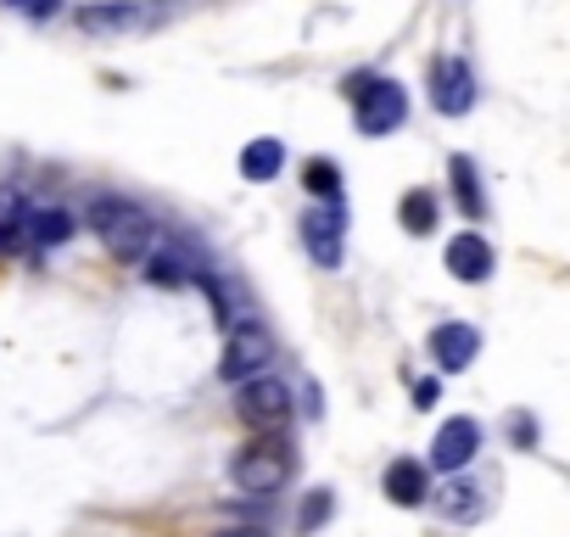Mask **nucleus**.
<instances>
[{"instance_id":"11","label":"nucleus","mask_w":570,"mask_h":537,"mask_svg":"<svg viewBox=\"0 0 570 537\" xmlns=\"http://www.w3.org/2000/svg\"><path fill=\"white\" fill-rule=\"evenodd\" d=\"M73 230H79V218L62 213V207H23V218H18V235H23L29 252L62 246V241H73Z\"/></svg>"},{"instance_id":"12","label":"nucleus","mask_w":570,"mask_h":537,"mask_svg":"<svg viewBox=\"0 0 570 537\" xmlns=\"http://www.w3.org/2000/svg\"><path fill=\"white\" fill-rule=\"evenodd\" d=\"M448 275L464 281V286H481L492 275V246L481 241V230H459L448 241Z\"/></svg>"},{"instance_id":"5","label":"nucleus","mask_w":570,"mask_h":537,"mask_svg":"<svg viewBox=\"0 0 570 537\" xmlns=\"http://www.w3.org/2000/svg\"><path fill=\"white\" fill-rule=\"evenodd\" d=\"M235 414L263 437V431H285L292 426V387L285 381H274V375H252V381H240V392H235Z\"/></svg>"},{"instance_id":"24","label":"nucleus","mask_w":570,"mask_h":537,"mask_svg":"<svg viewBox=\"0 0 570 537\" xmlns=\"http://www.w3.org/2000/svg\"><path fill=\"white\" fill-rule=\"evenodd\" d=\"M509 431H514V442H537V420H525V414H514Z\"/></svg>"},{"instance_id":"20","label":"nucleus","mask_w":570,"mask_h":537,"mask_svg":"<svg viewBox=\"0 0 570 537\" xmlns=\"http://www.w3.org/2000/svg\"><path fill=\"white\" fill-rule=\"evenodd\" d=\"M331 509H336L331 487H314V492H308V504L297 509V531H320V526L331 520Z\"/></svg>"},{"instance_id":"16","label":"nucleus","mask_w":570,"mask_h":537,"mask_svg":"<svg viewBox=\"0 0 570 537\" xmlns=\"http://www.w3.org/2000/svg\"><path fill=\"white\" fill-rule=\"evenodd\" d=\"M397 218H403V230H409V235H431V230H436V218H442L436 191H431V185H414V191L397 202Z\"/></svg>"},{"instance_id":"22","label":"nucleus","mask_w":570,"mask_h":537,"mask_svg":"<svg viewBox=\"0 0 570 537\" xmlns=\"http://www.w3.org/2000/svg\"><path fill=\"white\" fill-rule=\"evenodd\" d=\"M442 403V381H420L414 387V409H436Z\"/></svg>"},{"instance_id":"7","label":"nucleus","mask_w":570,"mask_h":537,"mask_svg":"<svg viewBox=\"0 0 570 537\" xmlns=\"http://www.w3.org/2000/svg\"><path fill=\"white\" fill-rule=\"evenodd\" d=\"M342 241H347V202H325L303 213V246L320 268H342Z\"/></svg>"},{"instance_id":"4","label":"nucleus","mask_w":570,"mask_h":537,"mask_svg":"<svg viewBox=\"0 0 570 537\" xmlns=\"http://www.w3.org/2000/svg\"><path fill=\"white\" fill-rule=\"evenodd\" d=\"M268 364H274V336H268V325H263V320H235L229 336H224L218 375H224L229 387H240V381H252V375H268Z\"/></svg>"},{"instance_id":"17","label":"nucleus","mask_w":570,"mask_h":537,"mask_svg":"<svg viewBox=\"0 0 570 537\" xmlns=\"http://www.w3.org/2000/svg\"><path fill=\"white\" fill-rule=\"evenodd\" d=\"M285 168V146L279 140H252V146H240V179H252V185H263V179H274Z\"/></svg>"},{"instance_id":"10","label":"nucleus","mask_w":570,"mask_h":537,"mask_svg":"<svg viewBox=\"0 0 570 537\" xmlns=\"http://www.w3.org/2000/svg\"><path fill=\"white\" fill-rule=\"evenodd\" d=\"M431 359H436V370L442 375H459V370H470L475 359H481V331L475 325H436L431 331Z\"/></svg>"},{"instance_id":"1","label":"nucleus","mask_w":570,"mask_h":537,"mask_svg":"<svg viewBox=\"0 0 570 537\" xmlns=\"http://www.w3.org/2000/svg\"><path fill=\"white\" fill-rule=\"evenodd\" d=\"M85 224L101 235V246L118 257V263H140L151 246H157V218L124 196H96L85 207Z\"/></svg>"},{"instance_id":"15","label":"nucleus","mask_w":570,"mask_h":537,"mask_svg":"<svg viewBox=\"0 0 570 537\" xmlns=\"http://www.w3.org/2000/svg\"><path fill=\"white\" fill-rule=\"evenodd\" d=\"M135 23H140L135 0H90V7H79V29L85 35H124Z\"/></svg>"},{"instance_id":"23","label":"nucleus","mask_w":570,"mask_h":537,"mask_svg":"<svg viewBox=\"0 0 570 537\" xmlns=\"http://www.w3.org/2000/svg\"><path fill=\"white\" fill-rule=\"evenodd\" d=\"M12 7H18V12H29V18H51V12L62 7V0H12Z\"/></svg>"},{"instance_id":"25","label":"nucleus","mask_w":570,"mask_h":537,"mask_svg":"<svg viewBox=\"0 0 570 537\" xmlns=\"http://www.w3.org/2000/svg\"><path fill=\"white\" fill-rule=\"evenodd\" d=\"M218 537H263L257 526H235V531H218Z\"/></svg>"},{"instance_id":"14","label":"nucleus","mask_w":570,"mask_h":537,"mask_svg":"<svg viewBox=\"0 0 570 537\" xmlns=\"http://www.w3.org/2000/svg\"><path fill=\"white\" fill-rule=\"evenodd\" d=\"M381 487H386L392 504L414 509V504H425V492H431V470H425L420 459H392L386 476H381Z\"/></svg>"},{"instance_id":"2","label":"nucleus","mask_w":570,"mask_h":537,"mask_svg":"<svg viewBox=\"0 0 570 537\" xmlns=\"http://www.w3.org/2000/svg\"><path fill=\"white\" fill-rule=\"evenodd\" d=\"M292 470H297L292 442H285L279 431H263V437H252V442L235 453L229 481H235L246 498H268V492H279L285 481H292Z\"/></svg>"},{"instance_id":"6","label":"nucleus","mask_w":570,"mask_h":537,"mask_svg":"<svg viewBox=\"0 0 570 537\" xmlns=\"http://www.w3.org/2000/svg\"><path fill=\"white\" fill-rule=\"evenodd\" d=\"M140 263H146V281H151V286H163V292H185V286H196V281L207 275V268H213V263H207V257H202L190 241L151 246Z\"/></svg>"},{"instance_id":"8","label":"nucleus","mask_w":570,"mask_h":537,"mask_svg":"<svg viewBox=\"0 0 570 537\" xmlns=\"http://www.w3.org/2000/svg\"><path fill=\"white\" fill-rule=\"evenodd\" d=\"M475 74H470V62H459V57H436L431 62V107L442 113V118H464L470 107H475Z\"/></svg>"},{"instance_id":"13","label":"nucleus","mask_w":570,"mask_h":537,"mask_svg":"<svg viewBox=\"0 0 570 537\" xmlns=\"http://www.w3.org/2000/svg\"><path fill=\"white\" fill-rule=\"evenodd\" d=\"M425 498H436V509H442L448 520H481V515H487L481 481H470V476H459V470H453V481H442V487L425 492Z\"/></svg>"},{"instance_id":"19","label":"nucleus","mask_w":570,"mask_h":537,"mask_svg":"<svg viewBox=\"0 0 570 537\" xmlns=\"http://www.w3.org/2000/svg\"><path fill=\"white\" fill-rule=\"evenodd\" d=\"M303 185L320 196V202H342V168L331 157H308L303 163Z\"/></svg>"},{"instance_id":"9","label":"nucleus","mask_w":570,"mask_h":537,"mask_svg":"<svg viewBox=\"0 0 570 537\" xmlns=\"http://www.w3.org/2000/svg\"><path fill=\"white\" fill-rule=\"evenodd\" d=\"M475 453H481V426H475L470 414L442 420V431H436V442H431V465L453 476V470H464Z\"/></svg>"},{"instance_id":"21","label":"nucleus","mask_w":570,"mask_h":537,"mask_svg":"<svg viewBox=\"0 0 570 537\" xmlns=\"http://www.w3.org/2000/svg\"><path fill=\"white\" fill-rule=\"evenodd\" d=\"M23 207H29V202H23L12 185H0V230H12V224L23 218Z\"/></svg>"},{"instance_id":"18","label":"nucleus","mask_w":570,"mask_h":537,"mask_svg":"<svg viewBox=\"0 0 570 537\" xmlns=\"http://www.w3.org/2000/svg\"><path fill=\"white\" fill-rule=\"evenodd\" d=\"M448 174H453V196H459V213L464 218H481L487 213V196H481V174H475V163L459 152L453 163H448Z\"/></svg>"},{"instance_id":"3","label":"nucleus","mask_w":570,"mask_h":537,"mask_svg":"<svg viewBox=\"0 0 570 537\" xmlns=\"http://www.w3.org/2000/svg\"><path fill=\"white\" fill-rule=\"evenodd\" d=\"M342 90L353 96V118H358V135H370V140L392 135V129H397V124L409 118V90H403L397 79H375V74H358V79H347Z\"/></svg>"}]
</instances>
